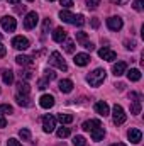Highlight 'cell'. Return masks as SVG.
<instances>
[{
    "label": "cell",
    "mask_w": 144,
    "mask_h": 146,
    "mask_svg": "<svg viewBox=\"0 0 144 146\" xmlns=\"http://www.w3.org/2000/svg\"><path fill=\"white\" fill-rule=\"evenodd\" d=\"M48 83H49V80H46V78H41V80L37 82V88H41V90H44V88L48 87Z\"/></svg>",
    "instance_id": "obj_34"
},
{
    "label": "cell",
    "mask_w": 144,
    "mask_h": 146,
    "mask_svg": "<svg viewBox=\"0 0 144 146\" xmlns=\"http://www.w3.org/2000/svg\"><path fill=\"white\" fill-rule=\"evenodd\" d=\"M37 22H39V15L36 12H29L26 15V19H24V27L26 29H34L37 26Z\"/></svg>",
    "instance_id": "obj_6"
},
{
    "label": "cell",
    "mask_w": 144,
    "mask_h": 146,
    "mask_svg": "<svg viewBox=\"0 0 144 146\" xmlns=\"http://www.w3.org/2000/svg\"><path fill=\"white\" fill-rule=\"evenodd\" d=\"M19 136H20V139H24V141H29V139H31V131L24 127V129H20V131H19Z\"/></svg>",
    "instance_id": "obj_28"
},
{
    "label": "cell",
    "mask_w": 144,
    "mask_h": 146,
    "mask_svg": "<svg viewBox=\"0 0 144 146\" xmlns=\"http://www.w3.org/2000/svg\"><path fill=\"white\" fill-rule=\"evenodd\" d=\"M39 104H41L42 109H51V107L54 106V97L46 94V95H42V97L39 99Z\"/></svg>",
    "instance_id": "obj_11"
},
{
    "label": "cell",
    "mask_w": 144,
    "mask_h": 146,
    "mask_svg": "<svg viewBox=\"0 0 144 146\" xmlns=\"http://www.w3.org/2000/svg\"><path fill=\"white\" fill-rule=\"evenodd\" d=\"M110 146H127V145H124V143H117V145H110Z\"/></svg>",
    "instance_id": "obj_47"
},
{
    "label": "cell",
    "mask_w": 144,
    "mask_h": 146,
    "mask_svg": "<svg viewBox=\"0 0 144 146\" xmlns=\"http://www.w3.org/2000/svg\"><path fill=\"white\" fill-rule=\"evenodd\" d=\"M53 39H54L56 42H63V41L66 39V31H65L63 27H58V29L53 33Z\"/></svg>",
    "instance_id": "obj_21"
},
{
    "label": "cell",
    "mask_w": 144,
    "mask_h": 146,
    "mask_svg": "<svg viewBox=\"0 0 144 146\" xmlns=\"http://www.w3.org/2000/svg\"><path fill=\"white\" fill-rule=\"evenodd\" d=\"M59 90L63 92V94H70L73 90V82L71 80H59Z\"/></svg>",
    "instance_id": "obj_15"
},
{
    "label": "cell",
    "mask_w": 144,
    "mask_h": 146,
    "mask_svg": "<svg viewBox=\"0 0 144 146\" xmlns=\"http://www.w3.org/2000/svg\"><path fill=\"white\" fill-rule=\"evenodd\" d=\"M143 0H136V2H134V3H132V7H134V10H137V12H141V10H143Z\"/></svg>",
    "instance_id": "obj_37"
},
{
    "label": "cell",
    "mask_w": 144,
    "mask_h": 146,
    "mask_svg": "<svg viewBox=\"0 0 144 146\" xmlns=\"http://www.w3.org/2000/svg\"><path fill=\"white\" fill-rule=\"evenodd\" d=\"M49 2H54V0H49Z\"/></svg>",
    "instance_id": "obj_49"
},
{
    "label": "cell",
    "mask_w": 144,
    "mask_h": 146,
    "mask_svg": "<svg viewBox=\"0 0 144 146\" xmlns=\"http://www.w3.org/2000/svg\"><path fill=\"white\" fill-rule=\"evenodd\" d=\"M59 3H61L65 9H70V7H73V2H71V0H59Z\"/></svg>",
    "instance_id": "obj_38"
},
{
    "label": "cell",
    "mask_w": 144,
    "mask_h": 146,
    "mask_svg": "<svg viewBox=\"0 0 144 146\" xmlns=\"http://www.w3.org/2000/svg\"><path fill=\"white\" fill-rule=\"evenodd\" d=\"M49 63H51V65H54L56 68L63 70V72H66V70H68V65H66V61H65V60L61 58V54H59L58 51H53V53H51Z\"/></svg>",
    "instance_id": "obj_3"
},
{
    "label": "cell",
    "mask_w": 144,
    "mask_h": 146,
    "mask_svg": "<svg viewBox=\"0 0 144 146\" xmlns=\"http://www.w3.org/2000/svg\"><path fill=\"white\" fill-rule=\"evenodd\" d=\"M87 145V139L83 136H75L73 138V146H85Z\"/></svg>",
    "instance_id": "obj_29"
},
{
    "label": "cell",
    "mask_w": 144,
    "mask_h": 146,
    "mask_svg": "<svg viewBox=\"0 0 144 146\" xmlns=\"http://www.w3.org/2000/svg\"><path fill=\"white\" fill-rule=\"evenodd\" d=\"M15 100H17L19 106H24V107H31V106H32L31 99H29L27 95H22V94H17V95H15Z\"/></svg>",
    "instance_id": "obj_17"
},
{
    "label": "cell",
    "mask_w": 144,
    "mask_h": 146,
    "mask_svg": "<svg viewBox=\"0 0 144 146\" xmlns=\"http://www.w3.org/2000/svg\"><path fill=\"white\" fill-rule=\"evenodd\" d=\"M56 127V119L53 115H44L42 117V129L44 133H53Z\"/></svg>",
    "instance_id": "obj_7"
},
{
    "label": "cell",
    "mask_w": 144,
    "mask_h": 146,
    "mask_svg": "<svg viewBox=\"0 0 144 146\" xmlns=\"http://www.w3.org/2000/svg\"><path fill=\"white\" fill-rule=\"evenodd\" d=\"M44 78L51 82V80H54V78H56V73L53 72V70H49V68H46V70H44Z\"/></svg>",
    "instance_id": "obj_31"
},
{
    "label": "cell",
    "mask_w": 144,
    "mask_h": 146,
    "mask_svg": "<svg viewBox=\"0 0 144 146\" xmlns=\"http://www.w3.org/2000/svg\"><path fill=\"white\" fill-rule=\"evenodd\" d=\"M17 88H19V94H22V95H27L29 90H31L29 83H26V82H19L17 83Z\"/></svg>",
    "instance_id": "obj_24"
},
{
    "label": "cell",
    "mask_w": 144,
    "mask_h": 146,
    "mask_svg": "<svg viewBox=\"0 0 144 146\" xmlns=\"http://www.w3.org/2000/svg\"><path fill=\"white\" fill-rule=\"evenodd\" d=\"M141 112V100H134L131 104V114H139Z\"/></svg>",
    "instance_id": "obj_27"
},
{
    "label": "cell",
    "mask_w": 144,
    "mask_h": 146,
    "mask_svg": "<svg viewBox=\"0 0 144 146\" xmlns=\"http://www.w3.org/2000/svg\"><path fill=\"white\" fill-rule=\"evenodd\" d=\"M0 112H2V114H12L14 109H12L9 104H2V106H0Z\"/></svg>",
    "instance_id": "obj_33"
},
{
    "label": "cell",
    "mask_w": 144,
    "mask_h": 146,
    "mask_svg": "<svg viewBox=\"0 0 144 146\" xmlns=\"http://www.w3.org/2000/svg\"><path fill=\"white\" fill-rule=\"evenodd\" d=\"M102 124H100V121H97V119H90V121H87V122H83V129L85 131H93L95 127H100Z\"/></svg>",
    "instance_id": "obj_18"
},
{
    "label": "cell",
    "mask_w": 144,
    "mask_h": 146,
    "mask_svg": "<svg viewBox=\"0 0 144 146\" xmlns=\"http://www.w3.org/2000/svg\"><path fill=\"white\" fill-rule=\"evenodd\" d=\"M49 27H51V21H49V19H46V21H44V33H48V29H49Z\"/></svg>",
    "instance_id": "obj_42"
},
{
    "label": "cell",
    "mask_w": 144,
    "mask_h": 146,
    "mask_svg": "<svg viewBox=\"0 0 144 146\" xmlns=\"http://www.w3.org/2000/svg\"><path fill=\"white\" fill-rule=\"evenodd\" d=\"M58 121H59L61 124H71L73 115L71 114H59V115H58Z\"/></svg>",
    "instance_id": "obj_25"
},
{
    "label": "cell",
    "mask_w": 144,
    "mask_h": 146,
    "mask_svg": "<svg viewBox=\"0 0 144 146\" xmlns=\"http://www.w3.org/2000/svg\"><path fill=\"white\" fill-rule=\"evenodd\" d=\"M104 80H105V70H102V68H97L95 72H92L87 76V82L92 87H98L100 83H104Z\"/></svg>",
    "instance_id": "obj_2"
},
{
    "label": "cell",
    "mask_w": 144,
    "mask_h": 146,
    "mask_svg": "<svg viewBox=\"0 0 144 146\" xmlns=\"http://www.w3.org/2000/svg\"><path fill=\"white\" fill-rule=\"evenodd\" d=\"M15 61H17V65H20V66H34V61H32L29 56H24V54H19V56L15 58Z\"/></svg>",
    "instance_id": "obj_16"
},
{
    "label": "cell",
    "mask_w": 144,
    "mask_h": 146,
    "mask_svg": "<svg viewBox=\"0 0 144 146\" xmlns=\"http://www.w3.org/2000/svg\"><path fill=\"white\" fill-rule=\"evenodd\" d=\"M127 138H129L131 143L137 145V143H141V139H143V133H141L139 129H131V131L127 133Z\"/></svg>",
    "instance_id": "obj_12"
},
{
    "label": "cell",
    "mask_w": 144,
    "mask_h": 146,
    "mask_svg": "<svg viewBox=\"0 0 144 146\" xmlns=\"http://www.w3.org/2000/svg\"><path fill=\"white\" fill-rule=\"evenodd\" d=\"M87 5L88 9H97L100 5V0H87Z\"/></svg>",
    "instance_id": "obj_35"
},
{
    "label": "cell",
    "mask_w": 144,
    "mask_h": 146,
    "mask_svg": "<svg viewBox=\"0 0 144 146\" xmlns=\"http://www.w3.org/2000/svg\"><path fill=\"white\" fill-rule=\"evenodd\" d=\"M7 54V49H5V46L3 44H0V58H3Z\"/></svg>",
    "instance_id": "obj_45"
},
{
    "label": "cell",
    "mask_w": 144,
    "mask_h": 146,
    "mask_svg": "<svg viewBox=\"0 0 144 146\" xmlns=\"http://www.w3.org/2000/svg\"><path fill=\"white\" fill-rule=\"evenodd\" d=\"M126 68H127V65H126L124 61H119V63H115V65H114L112 72H114L115 76H120V75H124V73H126Z\"/></svg>",
    "instance_id": "obj_19"
},
{
    "label": "cell",
    "mask_w": 144,
    "mask_h": 146,
    "mask_svg": "<svg viewBox=\"0 0 144 146\" xmlns=\"http://www.w3.org/2000/svg\"><path fill=\"white\" fill-rule=\"evenodd\" d=\"M27 2H34V0H27Z\"/></svg>",
    "instance_id": "obj_48"
},
{
    "label": "cell",
    "mask_w": 144,
    "mask_h": 146,
    "mask_svg": "<svg viewBox=\"0 0 144 146\" xmlns=\"http://www.w3.org/2000/svg\"><path fill=\"white\" fill-rule=\"evenodd\" d=\"M56 134H58V138H68V136L71 134V129L63 126V127H59V129L56 131Z\"/></svg>",
    "instance_id": "obj_26"
},
{
    "label": "cell",
    "mask_w": 144,
    "mask_h": 146,
    "mask_svg": "<svg viewBox=\"0 0 144 146\" xmlns=\"http://www.w3.org/2000/svg\"><path fill=\"white\" fill-rule=\"evenodd\" d=\"M95 112L97 114H100V115H108V106H107V102H104V100H100V102H97L95 104Z\"/></svg>",
    "instance_id": "obj_14"
},
{
    "label": "cell",
    "mask_w": 144,
    "mask_h": 146,
    "mask_svg": "<svg viewBox=\"0 0 144 146\" xmlns=\"http://www.w3.org/2000/svg\"><path fill=\"white\" fill-rule=\"evenodd\" d=\"M0 39H2V34H0Z\"/></svg>",
    "instance_id": "obj_50"
},
{
    "label": "cell",
    "mask_w": 144,
    "mask_h": 146,
    "mask_svg": "<svg viewBox=\"0 0 144 146\" xmlns=\"http://www.w3.org/2000/svg\"><path fill=\"white\" fill-rule=\"evenodd\" d=\"M59 19L63 21V22H68V24H75V26H78V27H81L83 24H85V17L80 14V15H73L71 12H68V10H61L59 12Z\"/></svg>",
    "instance_id": "obj_1"
},
{
    "label": "cell",
    "mask_w": 144,
    "mask_h": 146,
    "mask_svg": "<svg viewBox=\"0 0 144 146\" xmlns=\"http://www.w3.org/2000/svg\"><path fill=\"white\" fill-rule=\"evenodd\" d=\"M112 115H114V124L115 126H120V124H124L126 122V112H124V109L120 107V106H114V110H112Z\"/></svg>",
    "instance_id": "obj_4"
},
{
    "label": "cell",
    "mask_w": 144,
    "mask_h": 146,
    "mask_svg": "<svg viewBox=\"0 0 144 146\" xmlns=\"http://www.w3.org/2000/svg\"><path fill=\"white\" fill-rule=\"evenodd\" d=\"M98 26H100V21H98L97 17H93V19H92V27H93V29H97Z\"/></svg>",
    "instance_id": "obj_40"
},
{
    "label": "cell",
    "mask_w": 144,
    "mask_h": 146,
    "mask_svg": "<svg viewBox=\"0 0 144 146\" xmlns=\"http://www.w3.org/2000/svg\"><path fill=\"white\" fill-rule=\"evenodd\" d=\"M0 22H2V27H3L7 33H14V31H15V27H17L15 19H14V17H10V15L2 17V19H0Z\"/></svg>",
    "instance_id": "obj_5"
},
{
    "label": "cell",
    "mask_w": 144,
    "mask_h": 146,
    "mask_svg": "<svg viewBox=\"0 0 144 146\" xmlns=\"http://www.w3.org/2000/svg\"><path fill=\"white\" fill-rule=\"evenodd\" d=\"M12 46H14L15 49H19V51H24V49L29 48V41L22 36H17V37L12 39Z\"/></svg>",
    "instance_id": "obj_8"
},
{
    "label": "cell",
    "mask_w": 144,
    "mask_h": 146,
    "mask_svg": "<svg viewBox=\"0 0 144 146\" xmlns=\"http://www.w3.org/2000/svg\"><path fill=\"white\" fill-rule=\"evenodd\" d=\"M127 78H129L131 82H139V80H141V72H139L137 68H132V70L127 72Z\"/></svg>",
    "instance_id": "obj_23"
},
{
    "label": "cell",
    "mask_w": 144,
    "mask_h": 146,
    "mask_svg": "<svg viewBox=\"0 0 144 146\" xmlns=\"http://www.w3.org/2000/svg\"><path fill=\"white\" fill-rule=\"evenodd\" d=\"M2 80L5 85H12L14 83V72L12 70H2Z\"/></svg>",
    "instance_id": "obj_20"
},
{
    "label": "cell",
    "mask_w": 144,
    "mask_h": 146,
    "mask_svg": "<svg viewBox=\"0 0 144 146\" xmlns=\"http://www.w3.org/2000/svg\"><path fill=\"white\" fill-rule=\"evenodd\" d=\"M98 56L102 60H105V61H114L117 58V53L112 51V49H108V48H102V49H98Z\"/></svg>",
    "instance_id": "obj_9"
},
{
    "label": "cell",
    "mask_w": 144,
    "mask_h": 146,
    "mask_svg": "<svg viewBox=\"0 0 144 146\" xmlns=\"http://www.w3.org/2000/svg\"><path fill=\"white\" fill-rule=\"evenodd\" d=\"M107 26L110 31H120L122 29V19L120 17H110V19H107Z\"/></svg>",
    "instance_id": "obj_10"
},
{
    "label": "cell",
    "mask_w": 144,
    "mask_h": 146,
    "mask_svg": "<svg viewBox=\"0 0 144 146\" xmlns=\"http://www.w3.org/2000/svg\"><path fill=\"white\" fill-rule=\"evenodd\" d=\"M126 48H127V49H134V48H136V42H134V41H131V42L126 41Z\"/></svg>",
    "instance_id": "obj_41"
},
{
    "label": "cell",
    "mask_w": 144,
    "mask_h": 146,
    "mask_svg": "<svg viewBox=\"0 0 144 146\" xmlns=\"http://www.w3.org/2000/svg\"><path fill=\"white\" fill-rule=\"evenodd\" d=\"M7 146H20V143H19L17 139H14V138H10V139L7 141Z\"/></svg>",
    "instance_id": "obj_39"
},
{
    "label": "cell",
    "mask_w": 144,
    "mask_h": 146,
    "mask_svg": "<svg viewBox=\"0 0 144 146\" xmlns=\"http://www.w3.org/2000/svg\"><path fill=\"white\" fill-rule=\"evenodd\" d=\"M5 126H7V121L3 119V114L0 112V127H5Z\"/></svg>",
    "instance_id": "obj_44"
},
{
    "label": "cell",
    "mask_w": 144,
    "mask_h": 146,
    "mask_svg": "<svg viewBox=\"0 0 144 146\" xmlns=\"http://www.w3.org/2000/svg\"><path fill=\"white\" fill-rule=\"evenodd\" d=\"M19 2H20V0H9V3H12V5H17Z\"/></svg>",
    "instance_id": "obj_46"
},
{
    "label": "cell",
    "mask_w": 144,
    "mask_h": 146,
    "mask_svg": "<svg viewBox=\"0 0 144 146\" xmlns=\"http://www.w3.org/2000/svg\"><path fill=\"white\" fill-rule=\"evenodd\" d=\"M19 75H20V78H24V80H29V78H32V72H29V70H22Z\"/></svg>",
    "instance_id": "obj_36"
},
{
    "label": "cell",
    "mask_w": 144,
    "mask_h": 146,
    "mask_svg": "<svg viewBox=\"0 0 144 146\" xmlns=\"http://www.w3.org/2000/svg\"><path fill=\"white\" fill-rule=\"evenodd\" d=\"M75 65H78V66H85V65H88L90 63V56L88 54H85V53H78L76 56H75Z\"/></svg>",
    "instance_id": "obj_13"
},
{
    "label": "cell",
    "mask_w": 144,
    "mask_h": 146,
    "mask_svg": "<svg viewBox=\"0 0 144 146\" xmlns=\"http://www.w3.org/2000/svg\"><path fill=\"white\" fill-rule=\"evenodd\" d=\"M90 133H92V139H93V141H100V139L105 136V131H104L102 126H100V127H95V129L90 131Z\"/></svg>",
    "instance_id": "obj_22"
},
{
    "label": "cell",
    "mask_w": 144,
    "mask_h": 146,
    "mask_svg": "<svg viewBox=\"0 0 144 146\" xmlns=\"http://www.w3.org/2000/svg\"><path fill=\"white\" fill-rule=\"evenodd\" d=\"M76 41H78V42H80L81 46H83L85 42H88V41H87V33H83V31L76 33Z\"/></svg>",
    "instance_id": "obj_30"
},
{
    "label": "cell",
    "mask_w": 144,
    "mask_h": 146,
    "mask_svg": "<svg viewBox=\"0 0 144 146\" xmlns=\"http://www.w3.org/2000/svg\"><path fill=\"white\" fill-rule=\"evenodd\" d=\"M83 48H85V49H90V51H93V49H95V46H93L92 42H85V44H83Z\"/></svg>",
    "instance_id": "obj_43"
},
{
    "label": "cell",
    "mask_w": 144,
    "mask_h": 146,
    "mask_svg": "<svg viewBox=\"0 0 144 146\" xmlns=\"http://www.w3.org/2000/svg\"><path fill=\"white\" fill-rule=\"evenodd\" d=\"M65 51H66V53H73V51H75V42H73V41L68 39V41L65 42Z\"/></svg>",
    "instance_id": "obj_32"
}]
</instances>
